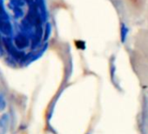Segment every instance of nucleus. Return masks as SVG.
I'll return each mask as SVG.
<instances>
[{"mask_svg":"<svg viewBox=\"0 0 148 134\" xmlns=\"http://www.w3.org/2000/svg\"><path fill=\"white\" fill-rule=\"evenodd\" d=\"M11 125V116L8 112H3L0 115V134H7Z\"/></svg>","mask_w":148,"mask_h":134,"instance_id":"f03ea898","label":"nucleus"},{"mask_svg":"<svg viewBox=\"0 0 148 134\" xmlns=\"http://www.w3.org/2000/svg\"><path fill=\"white\" fill-rule=\"evenodd\" d=\"M7 105H8V102L5 96L2 92H0V113L5 112L7 109Z\"/></svg>","mask_w":148,"mask_h":134,"instance_id":"7ed1b4c3","label":"nucleus"},{"mask_svg":"<svg viewBox=\"0 0 148 134\" xmlns=\"http://www.w3.org/2000/svg\"><path fill=\"white\" fill-rule=\"evenodd\" d=\"M127 34H128V29L125 26V25L123 24L121 26V41H122V43H124L125 41Z\"/></svg>","mask_w":148,"mask_h":134,"instance_id":"20e7f679","label":"nucleus"},{"mask_svg":"<svg viewBox=\"0 0 148 134\" xmlns=\"http://www.w3.org/2000/svg\"><path fill=\"white\" fill-rule=\"evenodd\" d=\"M29 0H9L8 6L16 19L25 18V6Z\"/></svg>","mask_w":148,"mask_h":134,"instance_id":"f257e3e1","label":"nucleus"}]
</instances>
